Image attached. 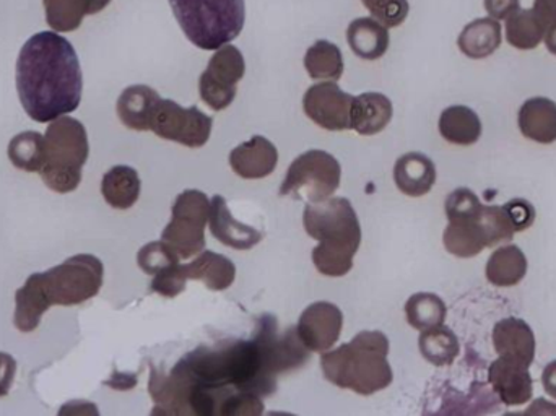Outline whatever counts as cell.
Wrapping results in <instances>:
<instances>
[{"label":"cell","mask_w":556,"mask_h":416,"mask_svg":"<svg viewBox=\"0 0 556 416\" xmlns=\"http://www.w3.org/2000/svg\"><path fill=\"white\" fill-rule=\"evenodd\" d=\"M493 346L500 356L525 363L531 368L535 358V336L531 326L518 317H506L493 327Z\"/></svg>","instance_id":"e0dca14e"},{"label":"cell","mask_w":556,"mask_h":416,"mask_svg":"<svg viewBox=\"0 0 556 416\" xmlns=\"http://www.w3.org/2000/svg\"><path fill=\"white\" fill-rule=\"evenodd\" d=\"M186 38L204 51L237 39L247 22L244 0H169Z\"/></svg>","instance_id":"5b68a950"},{"label":"cell","mask_w":556,"mask_h":416,"mask_svg":"<svg viewBox=\"0 0 556 416\" xmlns=\"http://www.w3.org/2000/svg\"><path fill=\"white\" fill-rule=\"evenodd\" d=\"M485 274L493 287H515L528 274V257L518 245H503L490 255Z\"/></svg>","instance_id":"4316f807"},{"label":"cell","mask_w":556,"mask_h":416,"mask_svg":"<svg viewBox=\"0 0 556 416\" xmlns=\"http://www.w3.org/2000/svg\"><path fill=\"white\" fill-rule=\"evenodd\" d=\"M51 310L48 298L39 285L36 274H31L15 293V314L13 324L22 333L35 332L41 324L45 313Z\"/></svg>","instance_id":"484cf974"},{"label":"cell","mask_w":556,"mask_h":416,"mask_svg":"<svg viewBox=\"0 0 556 416\" xmlns=\"http://www.w3.org/2000/svg\"><path fill=\"white\" fill-rule=\"evenodd\" d=\"M179 262H181V257L163 239L162 241L149 242L137 254V264L147 275L160 274V272L166 270V268L179 264Z\"/></svg>","instance_id":"d590c367"},{"label":"cell","mask_w":556,"mask_h":416,"mask_svg":"<svg viewBox=\"0 0 556 416\" xmlns=\"http://www.w3.org/2000/svg\"><path fill=\"white\" fill-rule=\"evenodd\" d=\"M139 173L126 165L113 166L101 181V194L110 207L127 210L134 207L140 198Z\"/></svg>","instance_id":"83f0119b"},{"label":"cell","mask_w":556,"mask_h":416,"mask_svg":"<svg viewBox=\"0 0 556 416\" xmlns=\"http://www.w3.org/2000/svg\"><path fill=\"white\" fill-rule=\"evenodd\" d=\"M502 25L489 16L469 23L460 33L457 45L467 58L485 59L502 46Z\"/></svg>","instance_id":"f546056e"},{"label":"cell","mask_w":556,"mask_h":416,"mask_svg":"<svg viewBox=\"0 0 556 416\" xmlns=\"http://www.w3.org/2000/svg\"><path fill=\"white\" fill-rule=\"evenodd\" d=\"M480 222L485 229L489 248H493L500 242L511 241L515 238V226H513L506 210L500 205H483Z\"/></svg>","instance_id":"8d00e7d4"},{"label":"cell","mask_w":556,"mask_h":416,"mask_svg":"<svg viewBox=\"0 0 556 416\" xmlns=\"http://www.w3.org/2000/svg\"><path fill=\"white\" fill-rule=\"evenodd\" d=\"M304 68L313 80H340L343 74V55L339 46L317 39L304 55Z\"/></svg>","instance_id":"1f68e13d"},{"label":"cell","mask_w":556,"mask_h":416,"mask_svg":"<svg viewBox=\"0 0 556 416\" xmlns=\"http://www.w3.org/2000/svg\"><path fill=\"white\" fill-rule=\"evenodd\" d=\"M277 163L276 146L263 136H254L230 153L231 169L243 179L267 178L276 172Z\"/></svg>","instance_id":"2e32d148"},{"label":"cell","mask_w":556,"mask_h":416,"mask_svg":"<svg viewBox=\"0 0 556 416\" xmlns=\"http://www.w3.org/2000/svg\"><path fill=\"white\" fill-rule=\"evenodd\" d=\"M394 182L402 194L421 198L433 189L437 182V166L424 153H405L395 162Z\"/></svg>","instance_id":"ac0fdd59"},{"label":"cell","mask_w":556,"mask_h":416,"mask_svg":"<svg viewBox=\"0 0 556 416\" xmlns=\"http://www.w3.org/2000/svg\"><path fill=\"white\" fill-rule=\"evenodd\" d=\"M391 100L381 93H363L353 100L352 113H350V129L359 136H376L391 123Z\"/></svg>","instance_id":"ffe728a7"},{"label":"cell","mask_w":556,"mask_h":416,"mask_svg":"<svg viewBox=\"0 0 556 416\" xmlns=\"http://www.w3.org/2000/svg\"><path fill=\"white\" fill-rule=\"evenodd\" d=\"M519 130L532 142H556V103L548 98H531L522 104L518 117Z\"/></svg>","instance_id":"44dd1931"},{"label":"cell","mask_w":556,"mask_h":416,"mask_svg":"<svg viewBox=\"0 0 556 416\" xmlns=\"http://www.w3.org/2000/svg\"><path fill=\"white\" fill-rule=\"evenodd\" d=\"M9 159L15 168L26 173H41L46 163V140L39 133L18 134L9 143Z\"/></svg>","instance_id":"836d02e7"},{"label":"cell","mask_w":556,"mask_h":416,"mask_svg":"<svg viewBox=\"0 0 556 416\" xmlns=\"http://www.w3.org/2000/svg\"><path fill=\"white\" fill-rule=\"evenodd\" d=\"M247 72V62L240 49L233 45L217 49L207 68L199 78V94L211 110L224 111L237 98V85Z\"/></svg>","instance_id":"8fae6325"},{"label":"cell","mask_w":556,"mask_h":416,"mask_svg":"<svg viewBox=\"0 0 556 416\" xmlns=\"http://www.w3.org/2000/svg\"><path fill=\"white\" fill-rule=\"evenodd\" d=\"M160 94L147 85H132L121 93L116 110L121 123L127 129L146 133L152 129L153 114L159 106Z\"/></svg>","instance_id":"d6986e66"},{"label":"cell","mask_w":556,"mask_h":416,"mask_svg":"<svg viewBox=\"0 0 556 416\" xmlns=\"http://www.w3.org/2000/svg\"><path fill=\"white\" fill-rule=\"evenodd\" d=\"M532 10L544 23L545 28L556 23V0H535Z\"/></svg>","instance_id":"ee69618b"},{"label":"cell","mask_w":556,"mask_h":416,"mask_svg":"<svg viewBox=\"0 0 556 416\" xmlns=\"http://www.w3.org/2000/svg\"><path fill=\"white\" fill-rule=\"evenodd\" d=\"M421 356L437 368L453 365L459 356L460 343L456 333L447 327L437 326L425 329L418 339Z\"/></svg>","instance_id":"4dcf8cb0"},{"label":"cell","mask_w":556,"mask_h":416,"mask_svg":"<svg viewBox=\"0 0 556 416\" xmlns=\"http://www.w3.org/2000/svg\"><path fill=\"white\" fill-rule=\"evenodd\" d=\"M212 236L222 244L238 251H248L263 241L264 235L253 226L238 222L231 215L230 207L224 196H214L211 201V216H208Z\"/></svg>","instance_id":"9a60e30c"},{"label":"cell","mask_w":556,"mask_h":416,"mask_svg":"<svg viewBox=\"0 0 556 416\" xmlns=\"http://www.w3.org/2000/svg\"><path fill=\"white\" fill-rule=\"evenodd\" d=\"M214 119L199 108H182L173 100H160L152 119V133L160 139L201 149L211 139Z\"/></svg>","instance_id":"30bf717a"},{"label":"cell","mask_w":556,"mask_h":416,"mask_svg":"<svg viewBox=\"0 0 556 416\" xmlns=\"http://www.w3.org/2000/svg\"><path fill=\"white\" fill-rule=\"evenodd\" d=\"M64 414H94L98 415V408L94 407L91 402H67V404L64 405V407L59 411V415Z\"/></svg>","instance_id":"f6af8a7d"},{"label":"cell","mask_w":556,"mask_h":416,"mask_svg":"<svg viewBox=\"0 0 556 416\" xmlns=\"http://www.w3.org/2000/svg\"><path fill=\"white\" fill-rule=\"evenodd\" d=\"M309 353L296 329L280 336L276 317L266 314L251 340L199 346L182 356L169 375L152 368L153 414L227 416L237 395H273L277 376L303 366Z\"/></svg>","instance_id":"6da1fadb"},{"label":"cell","mask_w":556,"mask_h":416,"mask_svg":"<svg viewBox=\"0 0 556 416\" xmlns=\"http://www.w3.org/2000/svg\"><path fill=\"white\" fill-rule=\"evenodd\" d=\"M211 216V199L198 189H189L176 198L172 219L163 229L162 239L181 259L201 254L205 248V226Z\"/></svg>","instance_id":"9c48e42d"},{"label":"cell","mask_w":556,"mask_h":416,"mask_svg":"<svg viewBox=\"0 0 556 416\" xmlns=\"http://www.w3.org/2000/svg\"><path fill=\"white\" fill-rule=\"evenodd\" d=\"M346 39L352 51L363 61H378L388 52L389 42H391L388 28L378 20L368 18V16L350 23Z\"/></svg>","instance_id":"cb8c5ba5"},{"label":"cell","mask_w":556,"mask_h":416,"mask_svg":"<svg viewBox=\"0 0 556 416\" xmlns=\"http://www.w3.org/2000/svg\"><path fill=\"white\" fill-rule=\"evenodd\" d=\"M542 385H544L545 392L556 401V360L545 366L542 373Z\"/></svg>","instance_id":"bcb514c9"},{"label":"cell","mask_w":556,"mask_h":416,"mask_svg":"<svg viewBox=\"0 0 556 416\" xmlns=\"http://www.w3.org/2000/svg\"><path fill=\"white\" fill-rule=\"evenodd\" d=\"M372 18L386 28H397L407 20L410 5L408 0H362Z\"/></svg>","instance_id":"74e56055"},{"label":"cell","mask_w":556,"mask_h":416,"mask_svg":"<svg viewBox=\"0 0 556 416\" xmlns=\"http://www.w3.org/2000/svg\"><path fill=\"white\" fill-rule=\"evenodd\" d=\"M503 209L508 213L516 231H525L529 226L534 225L535 209L526 199H513L508 204L503 205Z\"/></svg>","instance_id":"60d3db41"},{"label":"cell","mask_w":556,"mask_h":416,"mask_svg":"<svg viewBox=\"0 0 556 416\" xmlns=\"http://www.w3.org/2000/svg\"><path fill=\"white\" fill-rule=\"evenodd\" d=\"M343 329V314L336 304L317 301L309 304L296 324V333L309 352L324 353L336 345Z\"/></svg>","instance_id":"4fadbf2b"},{"label":"cell","mask_w":556,"mask_h":416,"mask_svg":"<svg viewBox=\"0 0 556 416\" xmlns=\"http://www.w3.org/2000/svg\"><path fill=\"white\" fill-rule=\"evenodd\" d=\"M545 45H547L548 51L552 54L556 55V23L554 25L548 26L547 31H545Z\"/></svg>","instance_id":"7dc6e473"},{"label":"cell","mask_w":556,"mask_h":416,"mask_svg":"<svg viewBox=\"0 0 556 416\" xmlns=\"http://www.w3.org/2000/svg\"><path fill=\"white\" fill-rule=\"evenodd\" d=\"M545 28L532 9H519L506 18V41L513 48L531 51L544 41Z\"/></svg>","instance_id":"d6a6232c"},{"label":"cell","mask_w":556,"mask_h":416,"mask_svg":"<svg viewBox=\"0 0 556 416\" xmlns=\"http://www.w3.org/2000/svg\"><path fill=\"white\" fill-rule=\"evenodd\" d=\"M45 140L46 163L39 173L42 181L58 194L75 191L90 156L87 129L80 121L62 116L49 124Z\"/></svg>","instance_id":"8992f818"},{"label":"cell","mask_w":556,"mask_h":416,"mask_svg":"<svg viewBox=\"0 0 556 416\" xmlns=\"http://www.w3.org/2000/svg\"><path fill=\"white\" fill-rule=\"evenodd\" d=\"M389 340L379 330H363L352 342L327 350L320 356L324 378L333 386L359 395L384 391L394 381L388 362Z\"/></svg>","instance_id":"277c9868"},{"label":"cell","mask_w":556,"mask_h":416,"mask_svg":"<svg viewBox=\"0 0 556 416\" xmlns=\"http://www.w3.org/2000/svg\"><path fill=\"white\" fill-rule=\"evenodd\" d=\"M16 362L9 353L0 352V398L9 395L15 381Z\"/></svg>","instance_id":"b9f144b4"},{"label":"cell","mask_w":556,"mask_h":416,"mask_svg":"<svg viewBox=\"0 0 556 416\" xmlns=\"http://www.w3.org/2000/svg\"><path fill=\"white\" fill-rule=\"evenodd\" d=\"M303 225L309 238L319 242L313 249V264L317 272L333 278L349 274L362 242V226L352 202L330 198L307 204Z\"/></svg>","instance_id":"3957f363"},{"label":"cell","mask_w":556,"mask_h":416,"mask_svg":"<svg viewBox=\"0 0 556 416\" xmlns=\"http://www.w3.org/2000/svg\"><path fill=\"white\" fill-rule=\"evenodd\" d=\"M16 91L35 123H52L77 111L84 75L74 46L54 31L33 35L16 61Z\"/></svg>","instance_id":"7a4b0ae2"},{"label":"cell","mask_w":556,"mask_h":416,"mask_svg":"<svg viewBox=\"0 0 556 416\" xmlns=\"http://www.w3.org/2000/svg\"><path fill=\"white\" fill-rule=\"evenodd\" d=\"M353 100L355 97L343 91L336 81H320L307 88L303 110L317 126L340 133L350 129Z\"/></svg>","instance_id":"7c38bea8"},{"label":"cell","mask_w":556,"mask_h":416,"mask_svg":"<svg viewBox=\"0 0 556 416\" xmlns=\"http://www.w3.org/2000/svg\"><path fill=\"white\" fill-rule=\"evenodd\" d=\"M340 178L342 168L336 156L324 150H309L288 166L280 196L317 204L332 198L339 189Z\"/></svg>","instance_id":"ba28073f"},{"label":"cell","mask_w":556,"mask_h":416,"mask_svg":"<svg viewBox=\"0 0 556 416\" xmlns=\"http://www.w3.org/2000/svg\"><path fill=\"white\" fill-rule=\"evenodd\" d=\"M186 283H188V278H186L182 264L179 262V264L172 265L166 270L156 274L150 287H152L153 293H159L160 297L176 298L186 290Z\"/></svg>","instance_id":"ab89813d"},{"label":"cell","mask_w":556,"mask_h":416,"mask_svg":"<svg viewBox=\"0 0 556 416\" xmlns=\"http://www.w3.org/2000/svg\"><path fill=\"white\" fill-rule=\"evenodd\" d=\"M438 127H440L441 137L454 146H473L482 136L480 117L477 116L476 111L463 104L446 108L441 113Z\"/></svg>","instance_id":"f1b7e54d"},{"label":"cell","mask_w":556,"mask_h":416,"mask_svg":"<svg viewBox=\"0 0 556 416\" xmlns=\"http://www.w3.org/2000/svg\"><path fill=\"white\" fill-rule=\"evenodd\" d=\"M446 316V304L434 293H415L405 303L407 323L417 330L443 326Z\"/></svg>","instance_id":"e575fe53"},{"label":"cell","mask_w":556,"mask_h":416,"mask_svg":"<svg viewBox=\"0 0 556 416\" xmlns=\"http://www.w3.org/2000/svg\"><path fill=\"white\" fill-rule=\"evenodd\" d=\"M479 213L472 218L450 219V225L444 229V248L450 254L460 259L476 257L483 249L489 248L485 229L480 222Z\"/></svg>","instance_id":"603a6c76"},{"label":"cell","mask_w":556,"mask_h":416,"mask_svg":"<svg viewBox=\"0 0 556 416\" xmlns=\"http://www.w3.org/2000/svg\"><path fill=\"white\" fill-rule=\"evenodd\" d=\"M444 209H446L447 219L472 218L482 212L483 204L477 198L476 192L467 188H459L447 196Z\"/></svg>","instance_id":"f35d334b"},{"label":"cell","mask_w":556,"mask_h":416,"mask_svg":"<svg viewBox=\"0 0 556 416\" xmlns=\"http://www.w3.org/2000/svg\"><path fill=\"white\" fill-rule=\"evenodd\" d=\"M485 9L492 18L506 20L521 9V3L519 0H485Z\"/></svg>","instance_id":"7bdbcfd3"},{"label":"cell","mask_w":556,"mask_h":416,"mask_svg":"<svg viewBox=\"0 0 556 416\" xmlns=\"http://www.w3.org/2000/svg\"><path fill=\"white\" fill-rule=\"evenodd\" d=\"M188 280L204 281L212 291H224L233 285L237 278V265L227 255L214 251H202L194 261L182 264Z\"/></svg>","instance_id":"7402d4cb"},{"label":"cell","mask_w":556,"mask_h":416,"mask_svg":"<svg viewBox=\"0 0 556 416\" xmlns=\"http://www.w3.org/2000/svg\"><path fill=\"white\" fill-rule=\"evenodd\" d=\"M36 277L51 307L77 306L100 293L104 267L97 255L77 254Z\"/></svg>","instance_id":"52a82bcc"},{"label":"cell","mask_w":556,"mask_h":416,"mask_svg":"<svg viewBox=\"0 0 556 416\" xmlns=\"http://www.w3.org/2000/svg\"><path fill=\"white\" fill-rule=\"evenodd\" d=\"M46 22L55 33L75 31L87 15H97L111 0H42Z\"/></svg>","instance_id":"d4e9b609"},{"label":"cell","mask_w":556,"mask_h":416,"mask_svg":"<svg viewBox=\"0 0 556 416\" xmlns=\"http://www.w3.org/2000/svg\"><path fill=\"white\" fill-rule=\"evenodd\" d=\"M489 381L500 401L508 407L528 404L534 392L529 366L516 360L500 356L490 365Z\"/></svg>","instance_id":"5bb4252c"}]
</instances>
